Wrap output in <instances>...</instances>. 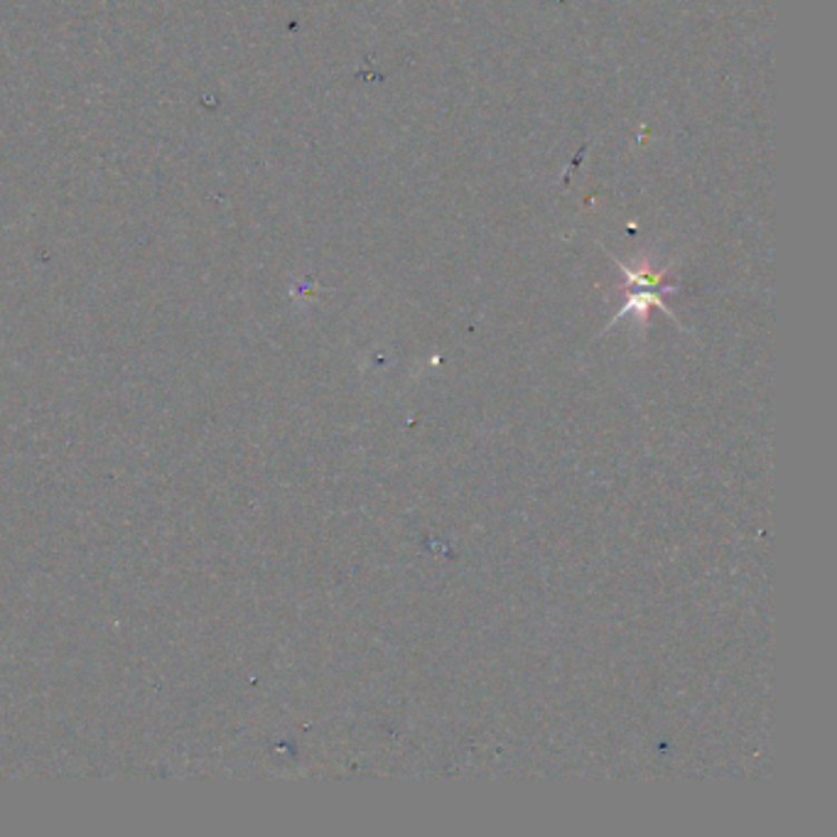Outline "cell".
Returning a JSON list of instances; mask_svg holds the SVG:
<instances>
[{
  "label": "cell",
  "instance_id": "obj_1",
  "mask_svg": "<svg viewBox=\"0 0 837 837\" xmlns=\"http://www.w3.org/2000/svg\"><path fill=\"white\" fill-rule=\"evenodd\" d=\"M619 265H622V263H619ZM622 271L629 275V281H632L634 290H632V298H629V302H626V308H622V312H619V318H622V314H626V312H632V310H636L641 318H646L649 305H659L661 310L671 314V310L663 305L661 295L671 293V290H675V285H663L661 275H656V273H646V271L632 273L626 269V265H622Z\"/></svg>",
  "mask_w": 837,
  "mask_h": 837
}]
</instances>
